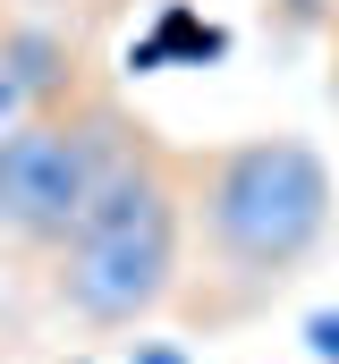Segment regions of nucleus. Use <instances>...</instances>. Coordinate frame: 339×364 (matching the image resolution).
<instances>
[{"mask_svg": "<svg viewBox=\"0 0 339 364\" xmlns=\"http://www.w3.org/2000/svg\"><path fill=\"white\" fill-rule=\"evenodd\" d=\"M0 220H9V144H0Z\"/></svg>", "mask_w": 339, "mask_h": 364, "instance_id": "nucleus-6", "label": "nucleus"}, {"mask_svg": "<svg viewBox=\"0 0 339 364\" xmlns=\"http://www.w3.org/2000/svg\"><path fill=\"white\" fill-rule=\"evenodd\" d=\"M178 272H187V161L136 136L68 229V246L51 255V296L85 331H145L178 296Z\"/></svg>", "mask_w": 339, "mask_h": 364, "instance_id": "nucleus-2", "label": "nucleus"}, {"mask_svg": "<svg viewBox=\"0 0 339 364\" xmlns=\"http://www.w3.org/2000/svg\"><path fill=\"white\" fill-rule=\"evenodd\" d=\"M34 110H43V102H34V85H26V77H17V60L0 51V144H9V136L34 119Z\"/></svg>", "mask_w": 339, "mask_h": 364, "instance_id": "nucleus-4", "label": "nucleus"}, {"mask_svg": "<svg viewBox=\"0 0 339 364\" xmlns=\"http://www.w3.org/2000/svg\"><path fill=\"white\" fill-rule=\"evenodd\" d=\"M306 348L323 364H339V314H306Z\"/></svg>", "mask_w": 339, "mask_h": 364, "instance_id": "nucleus-5", "label": "nucleus"}, {"mask_svg": "<svg viewBox=\"0 0 339 364\" xmlns=\"http://www.w3.org/2000/svg\"><path fill=\"white\" fill-rule=\"evenodd\" d=\"M339 220V178L306 136H238L187 161V237L212 263V279H229L254 305L280 279H297Z\"/></svg>", "mask_w": 339, "mask_h": 364, "instance_id": "nucleus-1", "label": "nucleus"}, {"mask_svg": "<svg viewBox=\"0 0 339 364\" xmlns=\"http://www.w3.org/2000/svg\"><path fill=\"white\" fill-rule=\"evenodd\" d=\"M136 364H187V356H170V348H145V356H136Z\"/></svg>", "mask_w": 339, "mask_h": 364, "instance_id": "nucleus-7", "label": "nucleus"}, {"mask_svg": "<svg viewBox=\"0 0 339 364\" xmlns=\"http://www.w3.org/2000/svg\"><path fill=\"white\" fill-rule=\"evenodd\" d=\"M136 136L110 119V110H34L17 136H9V237L17 246H43L60 255L68 229L85 220V203L102 195L110 161L127 153Z\"/></svg>", "mask_w": 339, "mask_h": 364, "instance_id": "nucleus-3", "label": "nucleus"}]
</instances>
